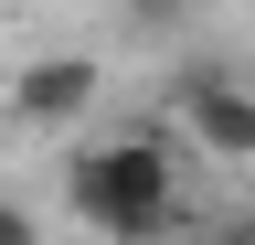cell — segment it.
<instances>
[{
	"label": "cell",
	"mask_w": 255,
	"mask_h": 245,
	"mask_svg": "<svg viewBox=\"0 0 255 245\" xmlns=\"http://www.w3.org/2000/svg\"><path fill=\"white\" fill-rule=\"evenodd\" d=\"M107 107V53H85V43H53V53H32V64L11 75V117L21 128H85V117Z\"/></svg>",
	"instance_id": "3"
},
{
	"label": "cell",
	"mask_w": 255,
	"mask_h": 245,
	"mask_svg": "<svg viewBox=\"0 0 255 245\" xmlns=\"http://www.w3.org/2000/svg\"><path fill=\"white\" fill-rule=\"evenodd\" d=\"M0 245H53V235H43V213H32L21 192H0Z\"/></svg>",
	"instance_id": "4"
},
{
	"label": "cell",
	"mask_w": 255,
	"mask_h": 245,
	"mask_svg": "<svg viewBox=\"0 0 255 245\" xmlns=\"http://www.w3.org/2000/svg\"><path fill=\"white\" fill-rule=\"evenodd\" d=\"M181 192H191V149L170 128H107L64 149V213L96 245H170Z\"/></svg>",
	"instance_id": "1"
},
{
	"label": "cell",
	"mask_w": 255,
	"mask_h": 245,
	"mask_svg": "<svg viewBox=\"0 0 255 245\" xmlns=\"http://www.w3.org/2000/svg\"><path fill=\"white\" fill-rule=\"evenodd\" d=\"M213 245H255V213H234V224H223V235H213Z\"/></svg>",
	"instance_id": "5"
},
{
	"label": "cell",
	"mask_w": 255,
	"mask_h": 245,
	"mask_svg": "<svg viewBox=\"0 0 255 245\" xmlns=\"http://www.w3.org/2000/svg\"><path fill=\"white\" fill-rule=\"evenodd\" d=\"M170 139L191 149V171H255V85L223 75V64H191L170 85Z\"/></svg>",
	"instance_id": "2"
}]
</instances>
